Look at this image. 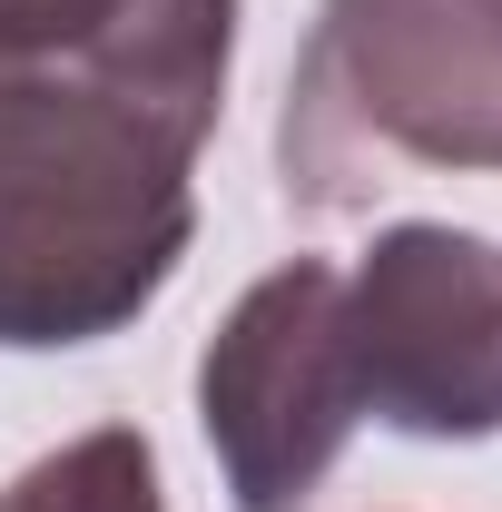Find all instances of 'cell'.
Instances as JSON below:
<instances>
[{
	"mask_svg": "<svg viewBox=\"0 0 502 512\" xmlns=\"http://www.w3.org/2000/svg\"><path fill=\"white\" fill-rule=\"evenodd\" d=\"M207 119L89 79H0V345L60 355L138 325L197 237Z\"/></svg>",
	"mask_w": 502,
	"mask_h": 512,
	"instance_id": "obj_1",
	"label": "cell"
},
{
	"mask_svg": "<svg viewBox=\"0 0 502 512\" xmlns=\"http://www.w3.org/2000/svg\"><path fill=\"white\" fill-rule=\"evenodd\" d=\"M276 158L315 217L365 207L404 168H502V0H325Z\"/></svg>",
	"mask_w": 502,
	"mask_h": 512,
	"instance_id": "obj_2",
	"label": "cell"
},
{
	"mask_svg": "<svg viewBox=\"0 0 502 512\" xmlns=\"http://www.w3.org/2000/svg\"><path fill=\"white\" fill-rule=\"evenodd\" d=\"M355 414L414 444L502 434V247L473 227H384L345 266Z\"/></svg>",
	"mask_w": 502,
	"mask_h": 512,
	"instance_id": "obj_3",
	"label": "cell"
},
{
	"mask_svg": "<svg viewBox=\"0 0 502 512\" xmlns=\"http://www.w3.org/2000/svg\"><path fill=\"white\" fill-rule=\"evenodd\" d=\"M197 424L237 512H296L355 444V375H345V266L286 256L256 276L207 335Z\"/></svg>",
	"mask_w": 502,
	"mask_h": 512,
	"instance_id": "obj_4",
	"label": "cell"
},
{
	"mask_svg": "<svg viewBox=\"0 0 502 512\" xmlns=\"http://www.w3.org/2000/svg\"><path fill=\"white\" fill-rule=\"evenodd\" d=\"M227 60L237 0H0V79H89L217 128Z\"/></svg>",
	"mask_w": 502,
	"mask_h": 512,
	"instance_id": "obj_5",
	"label": "cell"
},
{
	"mask_svg": "<svg viewBox=\"0 0 502 512\" xmlns=\"http://www.w3.org/2000/svg\"><path fill=\"white\" fill-rule=\"evenodd\" d=\"M0 512H168V493H158L148 434H138V424H99V434H79V444L40 453V463L0 493Z\"/></svg>",
	"mask_w": 502,
	"mask_h": 512,
	"instance_id": "obj_6",
	"label": "cell"
}]
</instances>
